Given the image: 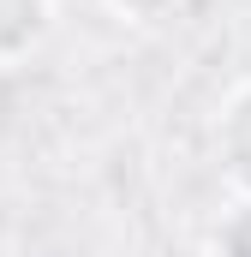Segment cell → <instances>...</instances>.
<instances>
[{"mask_svg": "<svg viewBox=\"0 0 251 257\" xmlns=\"http://www.w3.org/2000/svg\"><path fill=\"white\" fill-rule=\"evenodd\" d=\"M215 156H221V174L233 197H251V78L221 102V120H215Z\"/></svg>", "mask_w": 251, "mask_h": 257, "instance_id": "cell-1", "label": "cell"}, {"mask_svg": "<svg viewBox=\"0 0 251 257\" xmlns=\"http://www.w3.org/2000/svg\"><path fill=\"white\" fill-rule=\"evenodd\" d=\"M60 0H0V66L30 60L54 30Z\"/></svg>", "mask_w": 251, "mask_h": 257, "instance_id": "cell-2", "label": "cell"}, {"mask_svg": "<svg viewBox=\"0 0 251 257\" xmlns=\"http://www.w3.org/2000/svg\"><path fill=\"white\" fill-rule=\"evenodd\" d=\"M209 257H251V197H233L209 227Z\"/></svg>", "mask_w": 251, "mask_h": 257, "instance_id": "cell-3", "label": "cell"}, {"mask_svg": "<svg viewBox=\"0 0 251 257\" xmlns=\"http://www.w3.org/2000/svg\"><path fill=\"white\" fill-rule=\"evenodd\" d=\"M108 12L120 24H132V30H156V24H168L180 12V0H108Z\"/></svg>", "mask_w": 251, "mask_h": 257, "instance_id": "cell-4", "label": "cell"}]
</instances>
